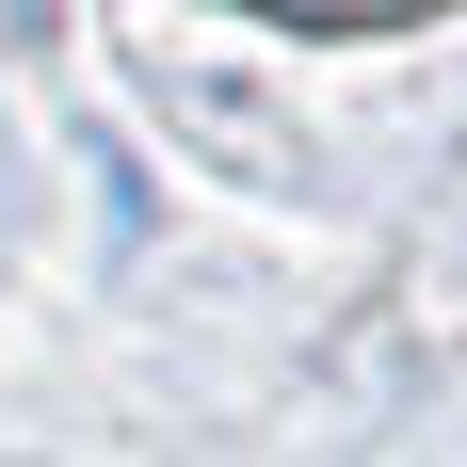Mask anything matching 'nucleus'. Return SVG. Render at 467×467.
<instances>
[{"label":"nucleus","instance_id":"nucleus-1","mask_svg":"<svg viewBox=\"0 0 467 467\" xmlns=\"http://www.w3.org/2000/svg\"><path fill=\"white\" fill-rule=\"evenodd\" d=\"M306 16H403V0H306Z\"/></svg>","mask_w":467,"mask_h":467}]
</instances>
